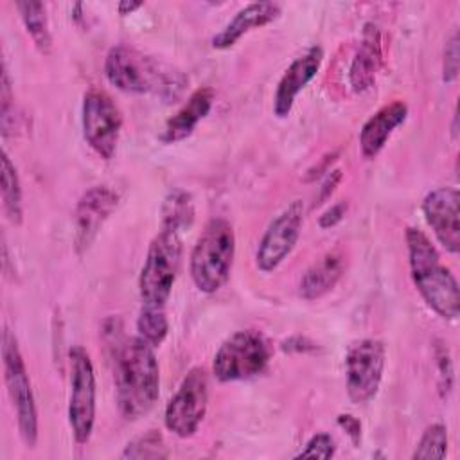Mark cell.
I'll return each mask as SVG.
<instances>
[{"label":"cell","mask_w":460,"mask_h":460,"mask_svg":"<svg viewBox=\"0 0 460 460\" xmlns=\"http://www.w3.org/2000/svg\"><path fill=\"white\" fill-rule=\"evenodd\" d=\"M160 368L155 347L140 336L124 340L115 350V399L126 420L144 417L158 401Z\"/></svg>","instance_id":"1"},{"label":"cell","mask_w":460,"mask_h":460,"mask_svg":"<svg viewBox=\"0 0 460 460\" xmlns=\"http://www.w3.org/2000/svg\"><path fill=\"white\" fill-rule=\"evenodd\" d=\"M104 74L120 92L153 93L164 101L176 99L189 83L181 70L128 45H115L108 50Z\"/></svg>","instance_id":"2"},{"label":"cell","mask_w":460,"mask_h":460,"mask_svg":"<svg viewBox=\"0 0 460 460\" xmlns=\"http://www.w3.org/2000/svg\"><path fill=\"white\" fill-rule=\"evenodd\" d=\"M406 248L411 280L440 318L456 320L460 313V291L455 275L440 262V255L429 237L413 226L406 228Z\"/></svg>","instance_id":"3"},{"label":"cell","mask_w":460,"mask_h":460,"mask_svg":"<svg viewBox=\"0 0 460 460\" xmlns=\"http://www.w3.org/2000/svg\"><path fill=\"white\" fill-rule=\"evenodd\" d=\"M235 255V232L230 221L212 217L199 234L189 261L194 286L201 293H216L228 280Z\"/></svg>","instance_id":"4"},{"label":"cell","mask_w":460,"mask_h":460,"mask_svg":"<svg viewBox=\"0 0 460 460\" xmlns=\"http://www.w3.org/2000/svg\"><path fill=\"white\" fill-rule=\"evenodd\" d=\"M181 262V234L160 226L149 243L140 275L138 293L144 305L164 307L167 302Z\"/></svg>","instance_id":"5"},{"label":"cell","mask_w":460,"mask_h":460,"mask_svg":"<svg viewBox=\"0 0 460 460\" xmlns=\"http://www.w3.org/2000/svg\"><path fill=\"white\" fill-rule=\"evenodd\" d=\"M271 359L268 340L255 329L228 336L214 354L212 374L221 383L244 381L264 372Z\"/></svg>","instance_id":"6"},{"label":"cell","mask_w":460,"mask_h":460,"mask_svg":"<svg viewBox=\"0 0 460 460\" xmlns=\"http://www.w3.org/2000/svg\"><path fill=\"white\" fill-rule=\"evenodd\" d=\"M2 365L7 394L16 411L20 435L29 447H34L38 440V410L34 392L23 363V356L18 347V340L9 331V327H4L2 332Z\"/></svg>","instance_id":"7"},{"label":"cell","mask_w":460,"mask_h":460,"mask_svg":"<svg viewBox=\"0 0 460 460\" xmlns=\"http://www.w3.org/2000/svg\"><path fill=\"white\" fill-rule=\"evenodd\" d=\"M70 399L68 424L77 444H86L95 424V370L90 354L81 345L68 350Z\"/></svg>","instance_id":"8"},{"label":"cell","mask_w":460,"mask_h":460,"mask_svg":"<svg viewBox=\"0 0 460 460\" xmlns=\"http://www.w3.org/2000/svg\"><path fill=\"white\" fill-rule=\"evenodd\" d=\"M208 406V376L201 367H192L169 399L164 422L180 438L192 437L205 419Z\"/></svg>","instance_id":"9"},{"label":"cell","mask_w":460,"mask_h":460,"mask_svg":"<svg viewBox=\"0 0 460 460\" xmlns=\"http://www.w3.org/2000/svg\"><path fill=\"white\" fill-rule=\"evenodd\" d=\"M81 124L86 144L101 158L111 160L120 137L122 113L104 90L90 88L84 93L81 106Z\"/></svg>","instance_id":"10"},{"label":"cell","mask_w":460,"mask_h":460,"mask_svg":"<svg viewBox=\"0 0 460 460\" xmlns=\"http://www.w3.org/2000/svg\"><path fill=\"white\" fill-rule=\"evenodd\" d=\"M386 349L381 340L365 338L352 343L345 356L347 395L356 404H365L377 395L383 381Z\"/></svg>","instance_id":"11"},{"label":"cell","mask_w":460,"mask_h":460,"mask_svg":"<svg viewBox=\"0 0 460 460\" xmlns=\"http://www.w3.org/2000/svg\"><path fill=\"white\" fill-rule=\"evenodd\" d=\"M302 221H304L302 199H293L271 219L255 252V266L262 273H270L277 270L284 262V259L293 252L300 237Z\"/></svg>","instance_id":"12"},{"label":"cell","mask_w":460,"mask_h":460,"mask_svg":"<svg viewBox=\"0 0 460 460\" xmlns=\"http://www.w3.org/2000/svg\"><path fill=\"white\" fill-rule=\"evenodd\" d=\"M119 205V194L108 185H93L83 192L74 208V248L84 255L102 225Z\"/></svg>","instance_id":"13"},{"label":"cell","mask_w":460,"mask_h":460,"mask_svg":"<svg viewBox=\"0 0 460 460\" xmlns=\"http://www.w3.org/2000/svg\"><path fill=\"white\" fill-rule=\"evenodd\" d=\"M422 214L437 241L449 252L460 250V194L455 187H438L422 199Z\"/></svg>","instance_id":"14"},{"label":"cell","mask_w":460,"mask_h":460,"mask_svg":"<svg viewBox=\"0 0 460 460\" xmlns=\"http://www.w3.org/2000/svg\"><path fill=\"white\" fill-rule=\"evenodd\" d=\"M323 59V49L320 45L309 47L304 54L295 58L279 79L273 95V113L277 117H288L293 110L296 95L309 84V81L320 70Z\"/></svg>","instance_id":"15"},{"label":"cell","mask_w":460,"mask_h":460,"mask_svg":"<svg viewBox=\"0 0 460 460\" xmlns=\"http://www.w3.org/2000/svg\"><path fill=\"white\" fill-rule=\"evenodd\" d=\"M383 32L376 23H365L361 43L352 58L349 68V83L356 93L367 92L374 86L383 65Z\"/></svg>","instance_id":"16"},{"label":"cell","mask_w":460,"mask_h":460,"mask_svg":"<svg viewBox=\"0 0 460 460\" xmlns=\"http://www.w3.org/2000/svg\"><path fill=\"white\" fill-rule=\"evenodd\" d=\"M408 106L404 101H392L372 113L359 131V149L365 158H376L388 142L390 135L406 120Z\"/></svg>","instance_id":"17"},{"label":"cell","mask_w":460,"mask_h":460,"mask_svg":"<svg viewBox=\"0 0 460 460\" xmlns=\"http://www.w3.org/2000/svg\"><path fill=\"white\" fill-rule=\"evenodd\" d=\"M280 4L277 2H252L239 9L235 16L212 38V47L225 50L235 45L248 31L271 23L280 16Z\"/></svg>","instance_id":"18"},{"label":"cell","mask_w":460,"mask_h":460,"mask_svg":"<svg viewBox=\"0 0 460 460\" xmlns=\"http://www.w3.org/2000/svg\"><path fill=\"white\" fill-rule=\"evenodd\" d=\"M214 104V90L210 86L196 88L189 99L180 106V110L167 119L160 140L164 144H174L187 138L198 122L210 111Z\"/></svg>","instance_id":"19"},{"label":"cell","mask_w":460,"mask_h":460,"mask_svg":"<svg viewBox=\"0 0 460 460\" xmlns=\"http://www.w3.org/2000/svg\"><path fill=\"white\" fill-rule=\"evenodd\" d=\"M345 270L343 255L338 252H329L313 262L300 279L298 293L304 300H316L327 295L341 279Z\"/></svg>","instance_id":"20"},{"label":"cell","mask_w":460,"mask_h":460,"mask_svg":"<svg viewBox=\"0 0 460 460\" xmlns=\"http://www.w3.org/2000/svg\"><path fill=\"white\" fill-rule=\"evenodd\" d=\"M22 22L32 38L34 45L38 47L40 52L49 54L52 47V36L49 29V18H47V7L43 2H34V0H25V2H16L14 4Z\"/></svg>","instance_id":"21"},{"label":"cell","mask_w":460,"mask_h":460,"mask_svg":"<svg viewBox=\"0 0 460 460\" xmlns=\"http://www.w3.org/2000/svg\"><path fill=\"white\" fill-rule=\"evenodd\" d=\"M194 221L192 196L183 189H172L162 203V226L183 232Z\"/></svg>","instance_id":"22"},{"label":"cell","mask_w":460,"mask_h":460,"mask_svg":"<svg viewBox=\"0 0 460 460\" xmlns=\"http://www.w3.org/2000/svg\"><path fill=\"white\" fill-rule=\"evenodd\" d=\"M2 205L9 221L20 225L23 217L22 185L16 167L5 151L2 153Z\"/></svg>","instance_id":"23"},{"label":"cell","mask_w":460,"mask_h":460,"mask_svg":"<svg viewBox=\"0 0 460 460\" xmlns=\"http://www.w3.org/2000/svg\"><path fill=\"white\" fill-rule=\"evenodd\" d=\"M137 331L142 340H146L153 347H158L169 332V322L164 307L144 305L137 318Z\"/></svg>","instance_id":"24"},{"label":"cell","mask_w":460,"mask_h":460,"mask_svg":"<svg viewBox=\"0 0 460 460\" xmlns=\"http://www.w3.org/2000/svg\"><path fill=\"white\" fill-rule=\"evenodd\" d=\"M169 449L160 431L149 429L140 437H135L131 442L126 444L120 458L142 460V458H167Z\"/></svg>","instance_id":"25"},{"label":"cell","mask_w":460,"mask_h":460,"mask_svg":"<svg viewBox=\"0 0 460 460\" xmlns=\"http://www.w3.org/2000/svg\"><path fill=\"white\" fill-rule=\"evenodd\" d=\"M447 455V428L440 422L429 424L422 437L419 438L415 451L411 455L413 460H442Z\"/></svg>","instance_id":"26"},{"label":"cell","mask_w":460,"mask_h":460,"mask_svg":"<svg viewBox=\"0 0 460 460\" xmlns=\"http://www.w3.org/2000/svg\"><path fill=\"white\" fill-rule=\"evenodd\" d=\"M433 354H435V363H437V370H438V394L442 399H447L453 390V381H455L451 354H449V349L446 347V343L440 340L435 341Z\"/></svg>","instance_id":"27"},{"label":"cell","mask_w":460,"mask_h":460,"mask_svg":"<svg viewBox=\"0 0 460 460\" xmlns=\"http://www.w3.org/2000/svg\"><path fill=\"white\" fill-rule=\"evenodd\" d=\"M334 438L329 433H316L305 442V447L296 455V458H331L334 456Z\"/></svg>","instance_id":"28"},{"label":"cell","mask_w":460,"mask_h":460,"mask_svg":"<svg viewBox=\"0 0 460 460\" xmlns=\"http://www.w3.org/2000/svg\"><path fill=\"white\" fill-rule=\"evenodd\" d=\"M458 32L453 31L449 36L446 49H444V68H442V79L444 83H453L458 75L460 66V49H458Z\"/></svg>","instance_id":"29"},{"label":"cell","mask_w":460,"mask_h":460,"mask_svg":"<svg viewBox=\"0 0 460 460\" xmlns=\"http://www.w3.org/2000/svg\"><path fill=\"white\" fill-rule=\"evenodd\" d=\"M347 207H349V205H347L345 201H338V203L331 205V207H329L327 210H323L322 216L318 217V226L323 228V230L336 226V225L345 217Z\"/></svg>","instance_id":"30"},{"label":"cell","mask_w":460,"mask_h":460,"mask_svg":"<svg viewBox=\"0 0 460 460\" xmlns=\"http://www.w3.org/2000/svg\"><path fill=\"white\" fill-rule=\"evenodd\" d=\"M341 171L340 169H331L327 174H323V180H322V185L318 189V198H316V205L327 201L331 198V194L336 190L338 183L341 181Z\"/></svg>","instance_id":"31"},{"label":"cell","mask_w":460,"mask_h":460,"mask_svg":"<svg viewBox=\"0 0 460 460\" xmlns=\"http://www.w3.org/2000/svg\"><path fill=\"white\" fill-rule=\"evenodd\" d=\"M338 426L341 429H345V433L349 435V438L352 440L354 446H359V442H361V422L354 415H350V413L338 415Z\"/></svg>","instance_id":"32"},{"label":"cell","mask_w":460,"mask_h":460,"mask_svg":"<svg viewBox=\"0 0 460 460\" xmlns=\"http://www.w3.org/2000/svg\"><path fill=\"white\" fill-rule=\"evenodd\" d=\"M336 156H338L336 151H334V153H327L325 156H322V160H320L318 164H314V165L307 171L305 181H313V180H316L318 176L327 174V172L331 171V165H332V162L336 160Z\"/></svg>","instance_id":"33"},{"label":"cell","mask_w":460,"mask_h":460,"mask_svg":"<svg viewBox=\"0 0 460 460\" xmlns=\"http://www.w3.org/2000/svg\"><path fill=\"white\" fill-rule=\"evenodd\" d=\"M282 349L289 350V352H305V350H314L316 345L313 341H309L307 338L295 336V338H289L288 341H284Z\"/></svg>","instance_id":"34"},{"label":"cell","mask_w":460,"mask_h":460,"mask_svg":"<svg viewBox=\"0 0 460 460\" xmlns=\"http://www.w3.org/2000/svg\"><path fill=\"white\" fill-rule=\"evenodd\" d=\"M138 7H142V2H138V0H122V2H119L117 9H119V14L126 16V14H131Z\"/></svg>","instance_id":"35"}]
</instances>
